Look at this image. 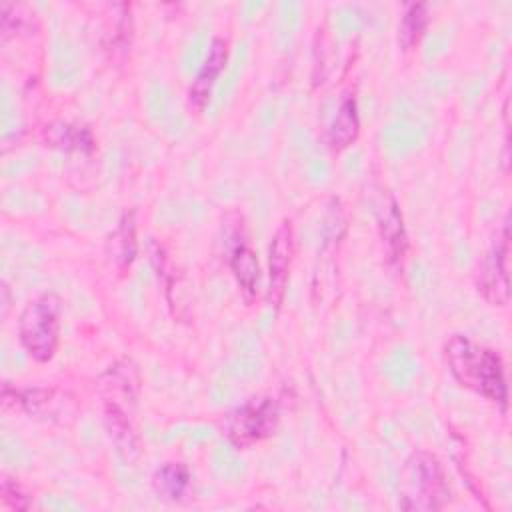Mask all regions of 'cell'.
I'll use <instances>...</instances> for the list:
<instances>
[{"instance_id": "obj_12", "label": "cell", "mask_w": 512, "mask_h": 512, "mask_svg": "<svg viewBox=\"0 0 512 512\" xmlns=\"http://www.w3.org/2000/svg\"><path fill=\"white\" fill-rule=\"evenodd\" d=\"M104 422H106V430L112 438V442L116 444V450L130 460L132 454H136L138 444H136V436L130 424V418L126 414V410L116 404V402H104Z\"/></svg>"}, {"instance_id": "obj_11", "label": "cell", "mask_w": 512, "mask_h": 512, "mask_svg": "<svg viewBox=\"0 0 512 512\" xmlns=\"http://www.w3.org/2000/svg\"><path fill=\"white\" fill-rule=\"evenodd\" d=\"M108 256L118 270H126L136 256V222L134 212H124L108 240Z\"/></svg>"}, {"instance_id": "obj_10", "label": "cell", "mask_w": 512, "mask_h": 512, "mask_svg": "<svg viewBox=\"0 0 512 512\" xmlns=\"http://www.w3.org/2000/svg\"><path fill=\"white\" fill-rule=\"evenodd\" d=\"M230 270L232 276L242 292V296L250 302L260 284V266L254 250L248 244H236L234 250L230 252Z\"/></svg>"}, {"instance_id": "obj_4", "label": "cell", "mask_w": 512, "mask_h": 512, "mask_svg": "<svg viewBox=\"0 0 512 512\" xmlns=\"http://www.w3.org/2000/svg\"><path fill=\"white\" fill-rule=\"evenodd\" d=\"M278 418V402L270 396H258L244 402L226 416L224 434L228 442L238 450L250 448L276 430Z\"/></svg>"}, {"instance_id": "obj_3", "label": "cell", "mask_w": 512, "mask_h": 512, "mask_svg": "<svg viewBox=\"0 0 512 512\" xmlns=\"http://www.w3.org/2000/svg\"><path fill=\"white\" fill-rule=\"evenodd\" d=\"M18 336L26 354L44 364L50 362L60 342V300L42 294L26 304L18 320Z\"/></svg>"}, {"instance_id": "obj_6", "label": "cell", "mask_w": 512, "mask_h": 512, "mask_svg": "<svg viewBox=\"0 0 512 512\" xmlns=\"http://www.w3.org/2000/svg\"><path fill=\"white\" fill-rule=\"evenodd\" d=\"M292 254H294V234L290 220H284L268 246V290L266 300L268 304L278 310L286 296V286L290 278V266H292Z\"/></svg>"}, {"instance_id": "obj_13", "label": "cell", "mask_w": 512, "mask_h": 512, "mask_svg": "<svg viewBox=\"0 0 512 512\" xmlns=\"http://www.w3.org/2000/svg\"><path fill=\"white\" fill-rule=\"evenodd\" d=\"M190 470L182 462H166L162 464L154 476H152V486L154 492L170 502L182 500L190 488Z\"/></svg>"}, {"instance_id": "obj_1", "label": "cell", "mask_w": 512, "mask_h": 512, "mask_svg": "<svg viewBox=\"0 0 512 512\" xmlns=\"http://www.w3.org/2000/svg\"><path fill=\"white\" fill-rule=\"evenodd\" d=\"M444 360L452 378L466 390L498 404L508 406V384L500 354L468 336L454 334L444 344Z\"/></svg>"}, {"instance_id": "obj_15", "label": "cell", "mask_w": 512, "mask_h": 512, "mask_svg": "<svg viewBox=\"0 0 512 512\" xmlns=\"http://www.w3.org/2000/svg\"><path fill=\"white\" fill-rule=\"evenodd\" d=\"M48 134H50L48 142L52 146H60L66 150H82V152H90L94 148L92 134L82 126H70V124H60V128L50 126Z\"/></svg>"}, {"instance_id": "obj_9", "label": "cell", "mask_w": 512, "mask_h": 512, "mask_svg": "<svg viewBox=\"0 0 512 512\" xmlns=\"http://www.w3.org/2000/svg\"><path fill=\"white\" fill-rule=\"evenodd\" d=\"M360 134V116H358V104H356V98L354 94L350 92H344L340 102H338V108H336V114L332 116V122L328 126V146L334 150V152H342L346 150L350 144L356 142Z\"/></svg>"}, {"instance_id": "obj_14", "label": "cell", "mask_w": 512, "mask_h": 512, "mask_svg": "<svg viewBox=\"0 0 512 512\" xmlns=\"http://www.w3.org/2000/svg\"><path fill=\"white\" fill-rule=\"evenodd\" d=\"M428 24V10L424 4H410L398 24V46L404 52H410L418 46Z\"/></svg>"}, {"instance_id": "obj_7", "label": "cell", "mask_w": 512, "mask_h": 512, "mask_svg": "<svg viewBox=\"0 0 512 512\" xmlns=\"http://www.w3.org/2000/svg\"><path fill=\"white\" fill-rule=\"evenodd\" d=\"M228 62V44L224 38H212L208 54L202 62V66L198 68L196 76L190 82L188 88V102L190 106H194L196 110H202L210 96H212V88L218 80V76L222 74V70L226 68Z\"/></svg>"}, {"instance_id": "obj_5", "label": "cell", "mask_w": 512, "mask_h": 512, "mask_svg": "<svg viewBox=\"0 0 512 512\" xmlns=\"http://www.w3.org/2000/svg\"><path fill=\"white\" fill-rule=\"evenodd\" d=\"M510 230L508 224L496 234L478 268V292L490 306H506L510 300Z\"/></svg>"}, {"instance_id": "obj_2", "label": "cell", "mask_w": 512, "mask_h": 512, "mask_svg": "<svg viewBox=\"0 0 512 512\" xmlns=\"http://www.w3.org/2000/svg\"><path fill=\"white\" fill-rule=\"evenodd\" d=\"M450 500L442 464L430 452H414L402 470L400 506L406 510H438Z\"/></svg>"}, {"instance_id": "obj_16", "label": "cell", "mask_w": 512, "mask_h": 512, "mask_svg": "<svg viewBox=\"0 0 512 512\" xmlns=\"http://www.w3.org/2000/svg\"><path fill=\"white\" fill-rule=\"evenodd\" d=\"M2 500H4L6 506L16 508V510H24V508L30 506V500L22 492V488L16 482L8 480V478L2 482Z\"/></svg>"}, {"instance_id": "obj_8", "label": "cell", "mask_w": 512, "mask_h": 512, "mask_svg": "<svg viewBox=\"0 0 512 512\" xmlns=\"http://www.w3.org/2000/svg\"><path fill=\"white\" fill-rule=\"evenodd\" d=\"M378 228L388 262L402 264L406 254V230L400 208L392 196H386L378 208Z\"/></svg>"}]
</instances>
